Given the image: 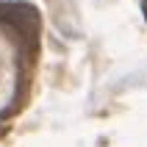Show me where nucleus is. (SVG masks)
I'll list each match as a JSON object with an SVG mask.
<instances>
[{
  "label": "nucleus",
  "mask_w": 147,
  "mask_h": 147,
  "mask_svg": "<svg viewBox=\"0 0 147 147\" xmlns=\"http://www.w3.org/2000/svg\"><path fill=\"white\" fill-rule=\"evenodd\" d=\"M0 25H6L22 39V45H39V11L31 3H0Z\"/></svg>",
  "instance_id": "nucleus-1"
}]
</instances>
